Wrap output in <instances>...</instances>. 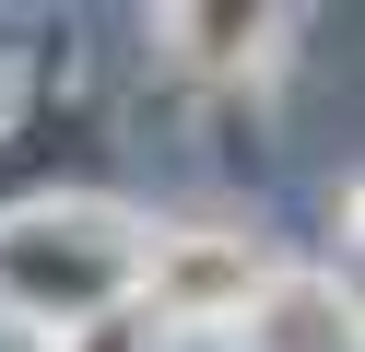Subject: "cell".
I'll use <instances>...</instances> for the list:
<instances>
[{
	"mask_svg": "<svg viewBox=\"0 0 365 352\" xmlns=\"http://www.w3.org/2000/svg\"><path fill=\"white\" fill-rule=\"evenodd\" d=\"M0 270L36 305H95L106 282H118V247H0Z\"/></svg>",
	"mask_w": 365,
	"mask_h": 352,
	"instance_id": "obj_1",
	"label": "cell"
},
{
	"mask_svg": "<svg viewBox=\"0 0 365 352\" xmlns=\"http://www.w3.org/2000/svg\"><path fill=\"white\" fill-rule=\"evenodd\" d=\"M259 352H354V329H341V305L318 294V282H283V294L259 305Z\"/></svg>",
	"mask_w": 365,
	"mask_h": 352,
	"instance_id": "obj_2",
	"label": "cell"
},
{
	"mask_svg": "<svg viewBox=\"0 0 365 352\" xmlns=\"http://www.w3.org/2000/svg\"><path fill=\"white\" fill-rule=\"evenodd\" d=\"M177 294H189V305H224V294H247V270L224 247H200V258H177Z\"/></svg>",
	"mask_w": 365,
	"mask_h": 352,
	"instance_id": "obj_3",
	"label": "cell"
},
{
	"mask_svg": "<svg viewBox=\"0 0 365 352\" xmlns=\"http://www.w3.org/2000/svg\"><path fill=\"white\" fill-rule=\"evenodd\" d=\"M83 352H142V341H130V329H118V317H106V329H95V341H83Z\"/></svg>",
	"mask_w": 365,
	"mask_h": 352,
	"instance_id": "obj_4",
	"label": "cell"
}]
</instances>
